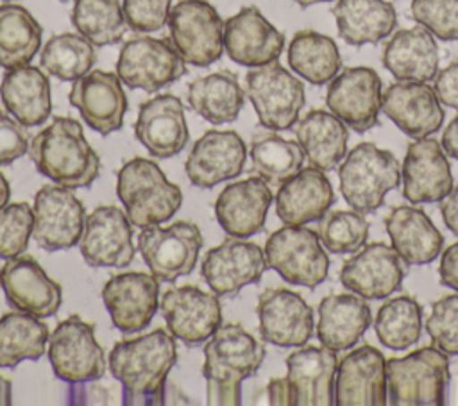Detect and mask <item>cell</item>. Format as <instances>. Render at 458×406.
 Segmentation results:
<instances>
[{"mask_svg": "<svg viewBox=\"0 0 458 406\" xmlns=\"http://www.w3.org/2000/svg\"><path fill=\"white\" fill-rule=\"evenodd\" d=\"M381 79L367 66H351L329 82L327 109L356 132H367L379 122Z\"/></svg>", "mask_w": 458, "mask_h": 406, "instance_id": "cell-15", "label": "cell"}, {"mask_svg": "<svg viewBox=\"0 0 458 406\" xmlns=\"http://www.w3.org/2000/svg\"><path fill=\"white\" fill-rule=\"evenodd\" d=\"M9 197H11V186H9L7 179H5V175L0 172V209L4 206H7Z\"/></svg>", "mask_w": 458, "mask_h": 406, "instance_id": "cell-58", "label": "cell"}, {"mask_svg": "<svg viewBox=\"0 0 458 406\" xmlns=\"http://www.w3.org/2000/svg\"><path fill=\"white\" fill-rule=\"evenodd\" d=\"M134 136L154 157L179 154L190 140L181 98L161 93L145 100L134 122Z\"/></svg>", "mask_w": 458, "mask_h": 406, "instance_id": "cell-29", "label": "cell"}, {"mask_svg": "<svg viewBox=\"0 0 458 406\" xmlns=\"http://www.w3.org/2000/svg\"><path fill=\"white\" fill-rule=\"evenodd\" d=\"M0 286L11 308L38 318L57 313L63 290L30 256L7 259L0 270Z\"/></svg>", "mask_w": 458, "mask_h": 406, "instance_id": "cell-25", "label": "cell"}, {"mask_svg": "<svg viewBox=\"0 0 458 406\" xmlns=\"http://www.w3.org/2000/svg\"><path fill=\"white\" fill-rule=\"evenodd\" d=\"M372 313L356 293H333L318 304L317 338L320 345L338 352L351 349L370 326Z\"/></svg>", "mask_w": 458, "mask_h": 406, "instance_id": "cell-35", "label": "cell"}, {"mask_svg": "<svg viewBox=\"0 0 458 406\" xmlns=\"http://www.w3.org/2000/svg\"><path fill=\"white\" fill-rule=\"evenodd\" d=\"M435 93L438 100L453 109H458V59L449 63L435 75Z\"/></svg>", "mask_w": 458, "mask_h": 406, "instance_id": "cell-52", "label": "cell"}, {"mask_svg": "<svg viewBox=\"0 0 458 406\" xmlns=\"http://www.w3.org/2000/svg\"><path fill=\"white\" fill-rule=\"evenodd\" d=\"M336 352L327 347H301L286 358V385L292 406L335 404Z\"/></svg>", "mask_w": 458, "mask_h": 406, "instance_id": "cell-28", "label": "cell"}, {"mask_svg": "<svg viewBox=\"0 0 458 406\" xmlns=\"http://www.w3.org/2000/svg\"><path fill=\"white\" fill-rule=\"evenodd\" d=\"M318 238L333 254L358 252L369 238V222L360 211H331L320 218Z\"/></svg>", "mask_w": 458, "mask_h": 406, "instance_id": "cell-46", "label": "cell"}, {"mask_svg": "<svg viewBox=\"0 0 458 406\" xmlns=\"http://www.w3.org/2000/svg\"><path fill=\"white\" fill-rule=\"evenodd\" d=\"M265 259L286 283L306 288L324 283L329 272V258L318 233L304 225L274 231L265 243Z\"/></svg>", "mask_w": 458, "mask_h": 406, "instance_id": "cell-7", "label": "cell"}, {"mask_svg": "<svg viewBox=\"0 0 458 406\" xmlns=\"http://www.w3.org/2000/svg\"><path fill=\"white\" fill-rule=\"evenodd\" d=\"M102 300L118 331H141L152 322L159 308L157 277L147 272L116 274L106 281Z\"/></svg>", "mask_w": 458, "mask_h": 406, "instance_id": "cell-19", "label": "cell"}, {"mask_svg": "<svg viewBox=\"0 0 458 406\" xmlns=\"http://www.w3.org/2000/svg\"><path fill=\"white\" fill-rule=\"evenodd\" d=\"M340 38L352 47L379 43L397 25V14L386 0H338L333 7Z\"/></svg>", "mask_w": 458, "mask_h": 406, "instance_id": "cell-37", "label": "cell"}, {"mask_svg": "<svg viewBox=\"0 0 458 406\" xmlns=\"http://www.w3.org/2000/svg\"><path fill=\"white\" fill-rule=\"evenodd\" d=\"M34 229L36 243L48 250H66L79 243L86 209L70 188L61 184H45L34 197Z\"/></svg>", "mask_w": 458, "mask_h": 406, "instance_id": "cell-13", "label": "cell"}, {"mask_svg": "<svg viewBox=\"0 0 458 406\" xmlns=\"http://www.w3.org/2000/svg\"><path fill=\"white\" fill-rule=\"evenodd\" d=\"M127 27L134 32H156L168 21L172 0H123Z\"/></svg>", "mask_w": 458, "mask_h": 406, "instance_id": "cell-50", "label": "cell"}, {"mask_svg": "<svg viewBox=\"0 0 458 406\" xmlns=\"http://www.w3.org/2000/svg\"><path fill=\"white\" fill-rule=\"evenodd\" d=\"M340 193L356 211L367 215L379 209L388 191L401 181L395 156L374 143H358L338 166Z\"/></svg>", "mask_w": 458, "mask_h": 406, "instance_id": "cell-6", "label": "cell"}, {"mask_svg": "<svg viewBox=\"0 0 458 406\" xmlns=\"http://www.w3.org/2000/svg\"><path fill=\"white\" fill-rule=\"evenodd\" d=\"M39 21L18 4L0 5V66L5 70L30 64L41 47Z\"/></svg>", "mask_w": 458, "mask_h": 406, "instance_id": "cell-40", "label": "cell"}, {"mask_svg": "<svg viewBox=\"0 0 458 406\" xmlns=\"http://www.w3.org/2000/svg\"><path fill=\"white\" fill-rule=\"evenodd\" d=\"M440 215L445 227L458 236V186H454L449 195L440 204Z\"/></svg>", "mask_w": 458, "mask_h": 406, "instance_id": "cell-54", "label": "cell"}, {"mask_svg": "<svg viewBox=\"0 0 458 406\" xmlns=\"http://www.w3.org/2000/svg\"><path fill=\"white\" fill-rule=\"evenodd\" d=\"M95 63V45L79 32H63L52 36L39 54L41 68L59 80L73 82L91 72Z\"/></svg>", "mask_w": 458, "mask_h": 406, "instance_id": "cell-42", "label": "cell"}, {"mask_svg": "<svg viewBox=\"0 0 458 406\" xmlns=\"http://www.w3.org/2000/svg\"><path fill=\"white\" fill-rule=\"evenodd\" d=\"M30 138L14 116L0 111V166L11 165L29 152Z\"/></svg>", "mask_w": 458, "mask_h": 406, "instance_id": "cell-51", "label": "cell"}, {"mask_svg": "<svg viewBox=\"0 0 458 406\" xmlns=\"http://www.w3.org/2000/svg\"><path fill=\"white\" fill-rule=\"evenodd\" d=\"M186 73V63L166 38L138 36L123 43L116 75L132 89L157 91L179 80Z\"/></svg>", "mask_w": 458, "mask_h": 406, "instance_id": "cell-11", "label": "cell"}, {"mask_svg": "<svg viewBox=\"0 0 458 406\" xmlns=\"http://www.w3.org/2000/svg\"><path fill=\"white\" fill-rule=\"evenodd\" d=\"M265 347L240 324H222L204 345L202 374L209 406L242 402V381L254 376L265 359Z\"/></svg>", "mask_w": 458, "mask_h": 406, "instance_id": "cell-2", "label": "cell"}, {"mask_svg": "<svg viewBox=\"0 0 458 406\" xmlns=\"http://www.w3.org/2000/svg\"><path fill=\"white\" fill-rule=\"evenodd\" d=\"M247 147L234 131H208L191 147L184 170L191 184L213 188L243 172Z\"/></svg>", "mask_w": 458, "mask_h": 406, "instance_id": "cell-26", "label": "cell"}, {"mask_svg": "<svg viewBox=\"0 0 458 406\" xmlns=\"http://www.w3.org/2000/svg\"><path fill=\"white\" fill-rule=\"evenodd\" d=\"M381 111L410 138H428L444 123V109L435 88L417 80H397L381 97Z\"/></svg>", "mask_w": 458, "mask_h": 406, "instance_id": "cell-27", "label": "cell"}, {"mask_svg": "<svg viewBox=\"0 0 458 406\" xmlns=\"http://www.w3.org/2000/svg\"><path fill=\"white\" fill-rule=\"evenodd\" d=\"M286 55L292 72L315 86L331 82L342 68L336 43L329 36L311 29L293 34Z\"/></svg>", "mask_w": 458, "mask_h": 406, "instance_id": "cell-39", "label": "cell"}, {"mask_svg": "<svg viewBox=\"0 0 458 406\" xmlns=\"http://www.w3.org/2000/svg\"><path fill=\"white\" fill-rule=\"evenodd\" d=\"M284 36L256 5H245L225 20L224 50L236 64L256 68L279 59Z\"/></svg>", "mask_w": 458, "mask_h": 406, "instance_id": "cell-22", "label": "cell"}, {"mask_svg": "<svg viewBox=\"0 0 458 406\" xmlns=\"http://www.w3.org/2000/svg\"><path fill=\"white\" fill-rule=\"evenodd\" d=\"M385 227L392 247L406 265H426L442 254L444 238L420 207H394L385 218Z\"/></svg>", "mask_w": 458, "mask_h": 406, "instance_id": "cell-34", "label": "cell"}, {"mask_svg": "<svg viewBox=\"0 0 458 406\" xmlns=\"http://www.w3.org/2000/svg\"><path fill=\"white\" fill-rule=\"evenodd\" d=\"M48 327L23 311L0 317V368H14L23 359H39L48 345Z\"/></svg>", "mask_w": 458, "mask_h": 406, "instance_id": "cell-41", "label": "cell"}, {"mask_svg": "<svg viewBox=\"0 0 458 406\" xmlns=\"http://www.w3.org/2000/svg\"><path fill=\"white\" fill-rule=\"evenodd\" d=\"M374 331L377 340L392 349L403 351L419 342L422 331V308L411 295L386 299L376 313Z\"/></svg>", "mask_w": 458, "mask_h": 406, "instance_id": "cell-43", "label": "cell"}, {"mask_svg": "<svg viewBox=\"0 0 458 406\" xmlns=\"http://www.w3.org/2000/svg\"><path fill=\"white\" fill-rule=\"evenodd\" d=\"M34 229V209L27 202L7 204L0 209V258L23 256Z\"/></svg>", "mask_w": 458, "mask_h": 406, "instance_id": "cell-47", "label": "cell"}, {"mask_svg": "<svg viewBox=\"0 0 458 406\" xmlns=\"http://www.w3.org/2000/svg\"><path fill=\"white\" fill-rule=\"evenodd\" d=\"M413 20L442 41H458V0H411Z\"/></svg>", "mask_w": 458, "mask_h": 406, "instance_id": "cell-48", "label": "cell"}, {"mask_svg": "<svg viewBox=\"0 0 458 406\" xmlns=\"http://www.w3.org/2000/svg\"><path fill=\"white\" fill-rule=\"evenodd\" d=\"M11 402V381L0 376V406H9Z\"/></svg>", "mask_w": 458, "mask_h": 406, "instance_id": "cell-57", "label": "cell"}, {"mask_svg": "<svg viewBox=\"0 0 458 406\" xmlns=\"http://www.w3.org/2000/svg\"><path fill=\"white\" fill-rule=\"evenodd\" d=\"M336 406H385L386 359L372 345H361L342 358L335 377Z\"/></svg>", "mask_w": 458, "mask_h": 406, "instance_id": "cell-23", "label": "cell"}, {"mask_svg": "<svg viewBox=\"0 0 458 406\" xmlns=\"http://www.w3.org/2000/svg\"><path fill=\"white\" fill-rule=\"evenodd\" d=\"M47 356L54 374L70 385L97 381L107 368L95 326L79 315H70L55 326L48 336Z\"/></svg>", "mask_w": 458, "mask_h": 406, "instance_id": "cell-10", "label": "cell"}, {"mask_svg": "<svg viewBox=\"0 0 458 406\" xmlns=\"http://www.w3.org/2000/svg\"><path fill=\"white\" fill-rule=\"evenodd\" d=\"M123 82L113 72L91 70L73 80L68 100L79 111L86 125L107 136L123 125L127 97Z\"/></svg>", "mask_w": 458, "mask_h": 406, "instance_id": "cell-20", "label": "cell"}, {"mask_svg": "<svg viewBox=\"0 0 458 406\" xmlns=\"http://www.w3.org/2000/svg\"><path fill=\"white\" fill-rule=\"evenodd\" d=\"M61 2H66V0H61Z\"/></svg>", "mask_w": 458, "mask_h": 406, "instance_id": "cell-60", "label": "cell"}, {"mask_svg": "<svg viewBox=\"0 0 458 406\" xmlns=\"http://www.w3.org/2000/svg\"><path fill=\"white\" fill-rule=\"evenodd\" d=\"M249 154L254 172L274 184H281L295 175L306 157L297 141L284 140L276 132L256 134L250 141Z\"/></svg>", "mask_w": 458, "mask_h": 406, "instance_id": "cell-44", "label": "cell"}, {"mask_svg": "<svg viewBox=\"0 0 458 406\" xmlns=\"http://www.w3.org/2000/svg\"><path fill=\"white\" fill-rule=\"evenodd\" d=\"M175 361V338L165 329L114 343L109 352V370L122 385V404H163L166 377Z\"/></svg>", "mask_w": 458, "mask_h": 406, "instance_id": "cell-1", "label": "cell"}, {"mask_svg": "<svg viewBox=\"0 0 458 406\" xmlns=\"http://www.w3.org/2000/svg\"><path fill=\"white\" fill-rule=\"evenodd\" d=\"M449 359L440 349L422 347L386 359V397L392 406H444L447 402Z\"/></svg>", "mask_w": 458, "mask_h": 406, "instance_id": "cell-5", "label": "cell"}, {"mask_svg": "<svg viewBox=\"0 0 458 406\" xmlns=\"http://www.w3.org/2000/svg\"><path fill=\"white\" fill-rule=\"evenodd\" d=\"M442 147H444L445 154H449L451 157H454L458 161V114L444 129Z\"/></svg>", "mask_w": 458, "mask_h": 406, "instance_id": "cell-56", "label": "cell"}, {"mask_svg": "<svg viewBox=\"0 0 458 406\" xmlns=\"http://www.w3.org/2000/svg\"><path fill=\"white\" fill-rule=\"evenodd\" d=\"M186 97L190 107L213 125L234 122L245 104V91L229 70L195 79L188 84Z\"/></svg>", "mask_w": 458, "mask_h": 406, "instance_id": "cell-38", "label": "cell"}, {"mask_svg": "<svg viewBox=\"0 0 458 406\" xmlns=\"http://www.w3.org/2000/svg\"><path fill=\"white\" fill-rule=\"evenodd\" d=\"M202 241V234L195 224L175 222L168 227L150 225L141 229L138 250L152 275L159 281L174 283L195 268Z\"/></svg>", "mask_w": 458, "mask_h": 406, "instance_id": "cell-12", "label": "cell"}, {"mask_svg": "<svg viewBox=\"0 0 458 406\" xmlns=\"http://www.w3.org/2000/svg\"><path fill=\"white\" fill-rule=\"evenodd\" d=\"M170 41L186 64L209 66L222 57L224 25L208 0H179L168 14Z\"/></svg>", "mask_w": 458, "mask_h": 406, "instance_id": "cell-9", "label": "cell"}, {"mask_svg": "<svg viewBox=\"0 0 458 406\" xmlns=\"http://www.w3.org/2000/svg\"><path fill=\"white\" fill-rule=\"evenodd\" d=\"M245 95L259 125L270 131L292 129L304 107V84L277 61L247 72Z\"/></svg>", "mask_w": 458, "mask_h": 406, "instance_id": "cell-8", "label": "cell"}, {"mask_svg": "<svg viewBox=\"0 0 458 406\" xmlns=\"http://www.w3.org/2000/svg\"><path fill=\"white\" fill-rule=\"evenodd\" d=\"M267 270L265 250L245 238H225L208 250L200 274L218 297L236 295L243 286L254 284Z\"/></svg>", "mask_w": 458, "mask_h": 406, "instance_id": "cell-17", "label": "cell"}, {"mask_svg": "<svg viewBox=\"0 0 458 406\" xmlns=\"http://www.w3.org/2000/svg\"><path fill=\"white\" fill-rule=\"evenodd\" d=\"M403 195L411 204L444 200L453 190V173L442 143L419 138L408 145L403 166Z\"/></svg>", "mask_w": 458, "mask_h": 406, "instance_id": "cell-24", "label": "cell"}, {"mask_svg": "<svg viewBox=\"0 0 458 406\" xmlns=\"http://www.w3.org/2000/svg\"><path fill=\"white\" fill-rule=\"evenodd\" d=\"M116 195L131 224L140 229L170 220L182 204L181 188L145 157H134L118 170Z\"/></svg>", "mask_w": 458, "mask_h": 406, "instance_id": "cell-4", "label": "cell"}, {"mask_svg": "<svg viewBox=\"0 0 458 406\" xmlns=\"http://www.w3.org/2000/svg\"><path fill=\"white\" fill-rule=\"evenodd\" d=\"M72 23L95 47L122 41L127 21L120 0H75Z\"/></svg>", "mask_w": 458, "mask_h": 406, "instance_id": "cell-45", "label": "cell"}, {"mask_svg": "<svg viewBox=\"0 0 458 406\" xmlns=\"http://www.w3.org/2000/svg\"><path fill=\"white\" fill-rule=\"evenodd\" d=\"M4 2H9V0H4Z\"/></svg>", "mask_w": 458, "mask_h": 406, "instance_id": "cell-61", "label": "cell"}, {"mask_svg": "<svg viewBox=\"0 0 458 406\" xmlns=\"http://www.w3.org/2000/svg\"><path fill=\"white\" fill-rule=\"evenodd\" d=\"M5 111L25 127L43 125L52 113V89L47 73L38 66L5 70L0 82Z\"/></svg>", "mask_w": 458, "mask_h": 406, "instance_id": "cell-32", "label": "cell"}, {"mask_svg": "<svg viewBox=\"0 0 458 406\" xmlns=\"http://www.w3.org/2000/svg\"><path fill=\"white\" fill-rule=\"evenodd\" d=\"M36 170L64 188H86L100 173V159L88 143L82 125L68 116H55L29 145Z\"/></svg>", "mask_w": 458, "mask_h": 406, "instance_id": "cell-3", "label": "cell"}, {"mask_svg": "<svg viewBox=\"0 0 458 406\" xmlns=\"http://www.w3.org/2000/svg\"><path fill=\"white\" fill-rule=\"evenodd\" d=\"M406 263L392 245L376 241L351 256L340 268L342 284L369 300L395 293L406 275Z\"/></svg>", "mask_w": 458, "mask_h": 406, "instance_id": "cell-18", "label": "cell"}, {"mask_svg": "<svg viewBox=\"0 0 458 406\" xmlns=\"http://www.w3.org/2000/svg\"><path fill=\"white\" fill-rule=\"evenodd\" d=\"M276 215L284 225L318 222L333 206L335 191L326 173L310 165L279 184Z\"/></svg>", "mask_w": 458, "mask_h": 406, "instance_id": "cell-31", "label": "cell"}, {"mask_svg": "<svg viewBox=\"0 0 458 406\" xmlns=\"http://www.w3.org/2000/svg\"><path fill=\"white\" fill-rule=\"evenodd\" d=\"M299 7H310L315 4H322V2H331V0H293Z\"/></svg>", "mask_w": 458, "mask_h": 406, "instance_id": "cell-59", "label": "cell"}, {"mask_svg": "<svg viewBox=\"0 0 458 406\" xmlns=\"http://www.w3.org/2000/svg\"><path fill=\"white\" fill-rule=\"evenodd\" d=\"M438 275L444 286L458 292V243L447 247L440 258Z\"/></svg>", "mask_w": 458, "mask_h": 406, "instance_id": "cell-53", "label": "cell"}, {"mask_svg": "<svg viewBox=\"0 0 458 406\" xmlns=\"http://www.w3.org/2000/svg\"><path fill=\"white\" fill-rule=\"evenodd\" d=\"M82 259L95 268H123L134 258L132 224L116 206H98L84 220Z\"/></svg>", "mask_w": 458, "mask_h": 406, "instance_id": "cell-16", "label": "cell"}, {"mask_svg": "<svg viewBox=\"0 0 458 406\" xmlns=\"http://www.w3.org/2000/svg\"><path fill=\"white\" fill-rule=\"evenodd\" d=\"M267 395L272 406H292V397L284 377L270 379L267 385Z\"/></svg>", "mask_w": 458, "mask_h": 406, "instance_id": "cell-55", "label": "cell"}, {"mask_svg": "<svg viewBox=\"0 0 458 406\" xmlns=\"http://www.w3.org/2000/svg\"><path fill=\"white\" fill-rule=\"evenodd\" d=\"M168 333L188 347L206 343L222 326V306L216 293L184 284L170 288L159 300Z\"/></svg>", "mask_w": 458, "mask_h": 406, "instance_id": "cell-14", "label": "cell"}, {"mask_svg": "<svg viewBox=\"0 0 458 406\" xmlns=\"http://www.w3.org/2000/svg\"><path fill=\"white\" fill-rule=\"evenodd\" d=\"M438 45L422 25L397 30L383 48V66L397 80L428 82L438 73Z\"/></svg>", "mask_w": 458, "mask_h": 406, "instance_id": "cell-33", "label": "cell"}, {"mask_svg": "<svg viewBox=\"0 0 458 406\" xmlns=\"http://www.w3.org/2000/svg\"><path fill=\"white\" fill-rule=\"evenodd\" d=\"M261 340L277 347H302L313 336V309L295 292L265 290L256 306Z\"/></svg>", "mask_w": 458, "mask_h": 406, "instance_id": "cell-21", "label": "cell"}, {"mask_svg": "<svg viewBox=\"0 0 458 406\" xmlns=\"http://www.w3.org/2000/svg\"><path fill=\"white\" fill-rule=\"evenodd\" d=\"M293 131L310 165L322 172L338 168L347 156V125L331 111H308Z\"/></svg>", "mask_w": 458, "mask_h": 406, "instance_id": "cell-36", "label": "cell"}, {"mask_svg": "<svg viewBox=\"0 0 458 406\" xmlns=\"http://www.w3.org/2000/svg\"><path fill=\"white\" fill-rule=\"evenodd\" d=\"M272 199L267 181L259 175L231 182L215 202L216 222L229 236L250 238L265 227Z\"/></svg>", "mask_w": 458, "mask_h": 406, "instance_id": "cell-30", "label": "cell"}, {"mask_svg": "<svg viewBox=\"0 0 458 406\" xmlns=\"http://www.w3.org/2000/svg\"><path fill=\"white\" fill-rule=\"evenodd\" d=\"M426 331L437 349L447 356L458 354V293L444 295L433 302Z\"/></svg>", "mask_w": 458, "mask_h": 406, "instance_id": "cell-49", "label": "cell"}]
</instances>
